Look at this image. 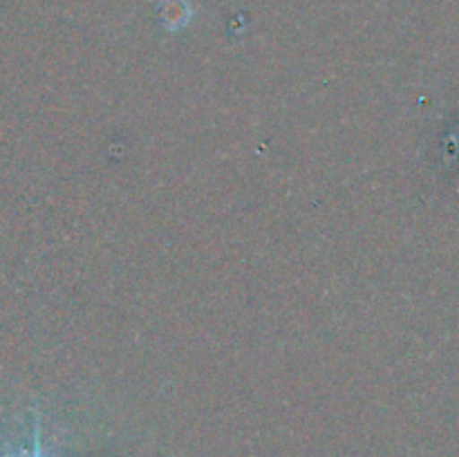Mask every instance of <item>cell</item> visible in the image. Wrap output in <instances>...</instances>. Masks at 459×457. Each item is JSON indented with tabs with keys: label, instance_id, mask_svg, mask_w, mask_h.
Instances as JSON below:
<instances>
[{
	"label": "cell",
	"instance_id": "obj_1",
	"mask_svg": "<svg viewBox=\"0 0 459 457\" xmlns=\"http://www.w3.org/2000/svg\"><path fill=\"white\" fill-rule=\"evenodd\" d=\"M25 457H43V451H40V439H39V433H36V437H34V448H31L30 455H25Z\"/></svg>",
	"mask_w": 459,
	"mask_h": 457
}]
</instances>
